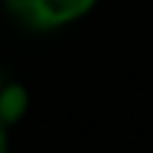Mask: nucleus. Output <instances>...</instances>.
Listing matches in <instances>:
<instances>
[{
	"mask_svg": "<svg viewBox=\"0 0 153 153\" xmlns=\"http://www.w3.org/2000/svg\"><path fill=\"white\" fill-rule=\"evenodd\" d=\"M0 153H10V127L0 122Z\"/></svg>",
	"mask_w": 153,
	"mask_h": 153,
	"instance_id": "nucleus-3",
	"label": "nucleus"
},
{
	"mask_svg": "<svg viewBox=\"0 0 153 153\" xmlns=\"http://www.w3.org/2000/svg\"><path fill=\"white\" fill-rule=\"evenodd\" d=\"M29 88L19 81H2L0 84V122L14 127L29 112Z\"/></svg>",
	"mask_w": 153,
	"mask_h": 153,
	"instance_id": "nucleus-2",
	"label": "nucleus"
},
{
	"mask_svg": "<svg viewBox=\"0 0 153 153\" xmlns=\"http://www.w3.org/2000/svg\"><path fill=\"white\" fill-rule=\"evenodd\" d=\"M0 84H2V79H0Z\"/></svg>",
	"mask_w": 153,
	"mask_h": 153,
	"instance_id": "nucleus-4",
	"label": "nucleus"
},
{
	"mask_svg": "<svg viewBox=\"0 0 153 153\" xmlns=\"http://www.w3.org/2000/svg\"><path fill=\"white\" fill-rule=\"evenodd\" d=\"M10 14L31 31H57L93 12L98 0H5Z\"/></svg>",
	"mask_w": 153,
	"mask_h": 153,
	"instance_id": "nucleus-1",
	"label": "nucleus"
}]
</instances>
